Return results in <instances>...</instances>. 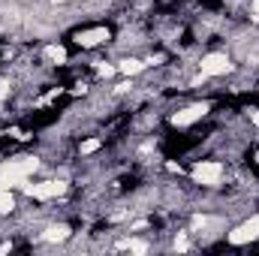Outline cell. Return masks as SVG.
Masks as SVG:
<instances>
[{
  "label": "cell",
  "mask_w": 259,
  "mask_h": 256,
  "mask_svg": "<svg viewBox=\"0 0 259 256\" xmlns=\"http://www.w3.org/2000/svg\"><path fill=\"white\" fill-rule=\"evenodd\" d=\"M36 169H39V160L36 157H12V160H3L0 163V190L21 187Z\"/></svg>",
  "instance_id": "6da1fadb"
},
{
  "label": "cell",
  "mask_w": 259,
  "mask_h": 256,
  "mask_svg": "<svg viewBox=\"0 0 259 256\" xmlns=\"http://www.w3.org/2000/svg\"><path fill=\"white\" fill-rule=\"evenodd\" d=\"M69 190V184L61 181V178H49V181H24L21 184V193L27 196V199H36V202H49V199H58V196H64Z\"/></svg>",
  "instance_id": "7a4b0ae2"
},
{
  "label": "cell",
  "mask_w": 259,
  "mask_h": 256,
  "mask_svg": "<svg viewBox=\"0 0 259 256\" xmlns=\"http://www.w3.org/2000/svg\"><path fill=\"white\" fill-rule=\"evenodd\" d=\"M190 175H193L196 184H202V187H220L223 178H226V166L220 160H196Z\"/></svg>",
  "instance_id": "3957f363"
},
{
  "label": "cell",
  "mask_w": 259,
  "mask_h": 256,
  "mask_svg": "<svg viewBox=\"0 0 259 256\" xmlns=\"http://www.w3.org/2000/svg\"><path fill=\"white\" fill-rule=\"evenodd\" d=\"M199 72H202L205 78L226 75V72H232V61H229L226 52H211V55H205V58L199 61Z\"/></svg>",
  "instance_id": "277c9868"
},
{
  "label": "cell",
  "mask_w": 259,
  "mask_h": 256,
  "mask_svg": "<svg viewBox=\"0 0 259 256\" xmlns=\"http://www.w3.org/2000/svg\"><path fill=\"white\" fill-rule=\"evenodd\" d=\"M211 112V103H193V106H184V109H178L169 121H172V127L184 130V127H193L196 121H202L205 115Z\"/></svg>",
  "instance_id": "5b68a950"
},
{
  "label": "cell",
  "mask_w": 259,
  "mask_h": 256,
  "mask_svg": "<svg viewBox=\"0 0 259 256\" xmlns=\"http://www.w3.org/2000/svg\"><path fill=\"white\" fill-rule=\"evenodd\" d=\"M256 238H259V214L247 217V220L238 223L232 232H226V241H229V244H250V241H256Z\"/></svg>",
  "instance_id": "8992f818"
},
{
  "label": "cell",
  "mask_w": 259,
  "mask_h": 256,
  "mask_svg": "<svg viewBox=\"0 0 259 256\" xmlns=\"http://www.w3.org/2000/svg\"><path fill=\"white\" fill-rule=\"evenodd\" d=\"M106 39H109V27H103V24L75 33V42H78L81 49H94V46H100V42H106Z\"/></svg>",
  "instance_id": "52a82bcc"
},
{
  "label": "cell",
  "mask_w": 259,
  "mask_h": 256,
  "mask_svg": "<svg viewBox=\"0 0 259 256\" xmlns=\"http://www.w3.org/2000/svg\"><path fill=\"white\" fill-rule=\"evenodd\" d=\"M72 235V229L66 226V223H52V226H46V232H42V241H49V244H61Z\"/></svg>",
  "instance_id": "ba28073f"
},
{
  "label": "cell",
  "mask_w": 259,
  "mask_h": 256,
  "mask_svg": "<svg viewBox=\"0 0 259 256\" xmlns=\"http://www.w3.org/2000/svg\"><path fill=\"white\" fill-rule=\"evenodd\" d=\"M145 66L148 64L139 61V58H121V61H118V72H124V75H139Z\"/></svg>",
  "instance_id": "9c48e42d"
},
{
  "label": "cell",
  "mask_w": 259,
  "mask_h": 256,
  "mask_svg": "<svg viewBox=\"0 0 259 256\" xmlns=\"http://www.w3.org/2000/svg\"><path fill=\"white\" fill-rule=\"evenodd\" d=\"M46 61H52V64H66V49L64 46H46Z\"/></svg>",
  "instance_id": "30bf717a"
},
{
  "label": "cell",
  "mask_w": 259,
  "mask_h": 256,
  "mask_svg": "<svg viewBox=\"0 0 259 256\" xmlns=\"http://www.w3.org/2000/svg\"><path fill=\"white\" fill-rule=\"evenodd\" d=\"M15 211V196L9 190H0V214H12Z\"/></svg>",
  "instance_id": "8fae6325"
},
{
  "label": "cell",
  "mask_w": 259,
  "mask_h": 256,
  "mask_svg": "<svg viewBox=\"0 0 259 256\" xmlns=\"http://www.w3.org/2000/svg\"><path fill=\"white\" fill-rule=\"evenodd\" d=\"M100 145H103L100 139H84V142L78 145V154H81V157H88V154H94V151H100Z\"/></svg>",
  "instance_id": "7c38bea8"
},
{
  "label": "cell",
  "mask_w": 259,
  "mask_h": 256,
  "mask_svg": "<svg viewBox=\"0 0 259 256\" xmlns=\"http://www.w3.org/2000/svg\"><path fill=\"white\" fill-rule=\"evenodd\" d=\"M121 247H127V250H133V253H148V241H142V238H130V241H124Z\"/></svg>",
  "instance_id": "4fadbf2b"
},
{
  "label": "cell",
  "mask_w": 259,
  "mask_h": 256,
  "mask_svg": "<svg viewBox=\"0 0 259 256\" xmlns=\"http://www.w3.org/2000/svg\"><path fill=\"white\" fill-rule=\"evenodd\" d=\"M97 72H100V78H112V75L118 72V66H112V64H100V66H97Z\"/></svg>",
  "instance_id": "5bb4252c"
},
{
  "label": "cell",
  "mask_w": 259,
  "mask_h": 256,
  "mask_svg": "<svg viewBox=\"0 0 259 256\" xmlns=\"http://www.w3.org/2000/svg\"><path fill=\"white\" fill-rule=\"evenodd\" d=\"M9 94H12V84H9L6 78H0V100H6Z\"/></svg>",
  "instance_id": "9a60e30c"
},
{
  "label": "cell",
  "mask_w": 259,
  "mask_h": 256,
  "mask_svg": "<svg viewBox=\"0 0 259 256\" xmlns=\"http://www.w3.org/2000/svg\"><path fill=\"white\" fill-rule=\"evenodd\" d=\"M187 247H190V244H187V235L181 232V235L175 238V250H187Z\"/></svg>",
  "instance_id": "2e32d148"
},
{
  "label": "cell",
  "mask_w": 259,
  "mask_h": 256,
  "mask_svg": "<svg viewBox=\"0 0 259 256\" xmlns=\"http://www.w3.org/2000/svg\"><path fill=\"white\" fill-rule=\"evenodd\" d=\"M250 18L259 24V0H250Z\"/></svg>",
  "instance_id": "e0dca14e"
},
{
  "label": "cell",
  "mask_w": 259,
  "mask_h": 256,
  "mask_svg": "<svg viewBox=\"0 0 259 256\" xmlns=\"http://www.w3.org/2000/svg\"><path fill=\"white\" fill-rule=\"evenodd\" d=\"M250 124H253V127H259V109H253V112H250Z\"/></svg>",
  "instance_id": "ac0fdd59"
},
{
  "label": "cell",
  "mask_w": 259,
  "mask_h": 256,
  "mask_svg": "<svg viewBox=\"0 0 259 256\" xmlns=\"http://www.w3.org/2000/svg\"><path fill=\"white\" fill-rule=\"evenodd\" d=\"M52 3H81V0H52Z\"/></svg>",
  "instance_id": "d6986e66"
},
{
  "label": "cell",
  "mask_w": 259,
  "mask_h": 256,
  "mask_svg": "<svg viewBox=\"0 0 259 256\" xmlns=\"http://www.w3.org/2000/svg\"><path fill=\"white\" fill-rule=\"evenodd\" d=\"M0 115H3V103H0Z\"/></svg>",
  "instance_id": "ffe728a7"
}]
</instances>
